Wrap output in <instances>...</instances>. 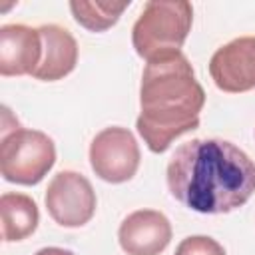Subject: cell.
<instances>
[{"instance_id":"obj_4","label":"cell","mask_w":255,"mask_h":255,"mask_svg":"<svg viewBox=\"0 0 255 255\" xmlns=\"http://www.w3.org/2000/svg\"><path fill=\"white\" fill-rule=\"evenodd\" d=\"M56 163V145L50 135L38 129H16L2 137V177L18 185H36Z\"/></svg>"},{"instance_id":"obj_8","label":"cell","mask_w":255,"mask_h":255,"mask_svg":"<svg viewBox=\"0 0 255 255\" xmlns=\"http://www.w3.org/2000/svg\"><path fill=\"white\" fill-rule=\"evenodd\" d=\"M118 241L128 255H159L171 241V223L161 211L137 209L122 221Z\"/></svg>"},{"instance_id":"obj_7","label":"cell","mask_w":255,"mask_h":255,"mask_svg":"<svg viewBox=\"0 0 255 255\" xmlns=\"http://www.w3.org/2000/svg\"><path fill=\"white\" fill-rule=\"evenodd\" d=\"M215 86L229 94L255 88V36H241L221 46L209 60Z\"/></svg>"},{"instance_id":"obj_9","label":"cell","mask_w":255,"mask_h":255,"mask_svg":"<svg viewBox=\"0 0 255 255\" xmlns=\"http://www.w3.org/2000/svg\"><path fill=\"white\" fill-rule=\"evenodd\" d=\"M42 62V38L38 28L4 24L0 28V74L34 76Z\"/></svg>"},{"instance_id":"obj_10","label":"cell","mask_w":255,"mask_h":255,"mask_svg":"<svg viewBox=\"0 0 255 255\" xmlns=\"http://www.w3.org/2000/svg\"><path fill=\"white\" fill-rule=\"evenodd\" d=\"M42 38V62L34 72L36 80L56 82L68 76L78 62L76 38L58 24H44L38 28Z\"/></svg>"},{"instance_id":"obj_13","label":"cell","mask_w":255,"mask_h":255,"mask_svg":"<svg viewBox=\"0 0 255 255\" xmlns=\"http://www.w3.org/2000/svg\"><path fill=\"white\" fill-rule=\"evenodd\" d=\"M175 255H227V253L213 237L191 235V237H185L177 245Z\"/></svg>"},{"instance_id":"obj_12","label":"cell","mask_w":255,"mask_h":255,"mask_svg":"<svg viewBox=\"0 0 255 255\" xmlns=\"http://www.w3.org/2000/svg\"><path fill=\"white\" fill-rule=\"evenodd\" d=\"M129 6L128 2H90V0H74L70 2V10L74 14V20L84 26L90 32H104L112 28L124 10Z\"/></svg>"},{"instance_id":"obj_11","label":"cell","mask_w":255,"mask_h":255,"mask_svg":"<svg viewBox=\"0 0 255 255\" xmlns=\"http://www.w3.org/2000/svg\"><path fill=\"white\" fill-rule=\"evenodd\" d=\"M0 215H2V239L4 241L26 239L28 235L36 231L38 221H40L36 201L24 193H2Z\"/></svg>"},{"instance_id":"obj_14","label":"cell","mask_w":255,"mask_h":255,"mask_svg":"<svg viewBox=\"0 0 255 255\" xmlns=\"http://www.w3.org/2000/svg\"><path fill=\"white\" fill-rule=\"evenodd\" d=\"M34 255H76V253H72L68 249H60V247H44V249L36 251Z\"/></svg>"},{"instance_id":"obj_2","label":"cell","mask_w":255,"mask_h":255,"mask_svg":"<svg viewBox=\"0 0 255 255\" xmlns=\"http://www.w3.org/2000/svg\"><path fill=\"white\" fill-rule=\"evenodd\" d=\"M205 92L181 50L147 60L139 86V116L135 128L153 153H163L171 141L199 126Z\"/></svg>"},{"instance_id":"obj_6","label":"cell","mask_w":255,"mask_h":255,"mask_svg":"<svg viewBox=\"0 0 255 255\" xmlns=\"http://www.w3.org/2000/svg\"><path fill=\"white\" fill-rule=\"evenodd\" d=\"M44 203L58 225L82 227L96 213V191L82 173L64 169L48 183Z\"/></svg>"},{"instance_id":"obj_5","label":"cell","mask_w":255,"mask_h":255,"mask_svg":"<svg viewBox=\"0 0 255 255\" xmlns=\"http://www.w3.org/2000/svg\"><path fill=\"white\" fill-rule=\"evenodd\" d=\"M90 165L108 183L129 181L139 167V145L133 133L120 126L96 133L90 143Z\"/></svg>"},{"instance_id":"obj_1","label":"cell","mask_w":255,"mask_h":255,"mask_svg":"<svg viewBox=\"0 0 255 255\" xmlns=\"http://www.w3.org/2000/svg\"><path fill=\"white\" fill-rule=\"evenodd\" d=\"M169 193L199 213H229L255 193V161L227 139L181 143L167 163Z\"/></svg>"},{"instance_id":"obj_3","label":"cell","mask_w":255,"mask_h":255,"mask_svg":"<svg viewBox=\"0 0 255 255\" xmlns=\"http://www.w3.org/2000/svg\"><path fill=\"white\" fill-rule=\"evenodd\" d=\"M193 8L185 0H151L131 28V44L145 62L179 50L191 30Z\"/></svg>"}]
</instances>
